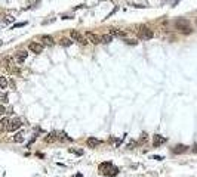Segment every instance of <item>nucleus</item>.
<instances>
[{
	"label": "nucleus",
	"mask_w": 197,
	"mask_h": 177,
	"mask_svg": "<svg viewBox=\"0 0 197 177\" xmlns=\"http://www.w3.org/2000/svg\"><path fill=\"white\" fill-rule=\"evenodd\" d=\"M99 171H101L102 174H105V176H117V174H119V168L114 167L113 164L108 161V162L99 164Z\"/></svg>",
	"instance_id": "nucleus-1"
},
{
	"label": "nucleus",
	"mask_w": 197,
	"mask_h": 177,
	"mask_svg": "<svg viewBox=\"0 0 197 177\" xmlns=\"http://www.w3.org/2000/svg\"><path fill=\"white\" fill-rule=\"evenodd\" d=\"M188 24H190V22H188L187 19H184V18H182V19H176V21H175V28H176V30H179L181 33H187V34H190V33H191V30H190V27H188Z\"/></svg>",
	"instance_id": "nucleus-2"
},
{
	"label": "nucleus",
	"mask_w": 197,
	"mask_h": 177,
	"mask_svg": "<svg viewBox=\"0 0 197 177\" xmlns=\"http://www.w3.org/2000/svg\"><path fill=\"white\" fill-rule=\"evenodd\" d=\"M138 35L141 39H144V40H150L153 37V31L148 28L147 25H141L138 28Z\"/></svg>",
	"instance_id": "nucleus-3"
},
{
	"label": "nucleus",
	"mask_w": 197,
	"mask_h": 177,
	"mask_svg": "<svg viewBox=\"0 0 197 177\" xmlns=\"http://www.w3.org/2000/svg\"><path fill=\"white\" fill-rule=\"evenodd\" d=\"M22 126V121L19 118H11L9 121V127H7V131H16V130H19Z\"/></svg>",
	"instance_id": "nucleus-4"
},
{
	"label": "nucleus",
	"mask_w": 197,
	"mask_h": 177,
	"mask_svg": "<svg viewBox=\"0 0 197 177\" xmlns=\"http://www.w3.org/2000/svg\"><path fill=\"white\" fill-rule=\"evenodd\" d=\"M27 56H28V53L25 52V50H19V52H16V55H15V58H13V61H15V64L16 65H21L22 62L27 59Z\"/></svg>",
	"instance_id": "nucleus-5"
},
{
	"label": "nucleus",
	"mask_w": 197,
	"mask_h": 177,
	"mask_svg": "<svg viewBox=\"0 0 197 177\" xmlns=\"http://www.w3.org/2000/svg\"><path fill=\"white\" fill-rule=\"evenodd\" d=\"M28 49L33 52V53H42L43 52V46H42L40 43H36V41H31L28 44Z\"/></svg>",
	"instance_id": "nucleus-6"
},
{
	"label": "nucleus",
	"mask_w": 197,
	"mask_h": 177,
	"mask_svg": "<svg viewBox=\"0 0 197 177\" xmlns=\"http://www.w3.org/2000/svg\"><path fill=\"white\" fill-rule=\"evenodd\" d=\"M86 143H88V146H90V148H96V146H99V145L102 143V140L98 139V137H89V139L86 140Z\"/></svg>",
	"instance_id": "nucleus-7"
},
{
	"label": "nucleus",
	"mask_w": 197,
	"mask_h": 177,
	"mask_svg": "<svg viewBox=\"0 0 197 177\" xmlns=\"http://www.w3.org/2000/svg\"><path fill=\"white\" fill-rule=\"evenodd\" d=\"M165 142H166V139H163V137H161L160 134H154L153 136V146H160L161 143H165Z\"/></svg>",
	"instance_id": "nucleus-8"
},
{
	"label": "nucleus",
	"mask_w": 197,
	"mask_h": 177,
	"mask_svg": "<svg viewBox=\"0 0 197 177\" xmlns=\"http://www.w3.org/2000/svg\"><path fill=\"white\" fill-rule=\"evenodd\" d=\"M110 35H114V37H122V39H125L126 35H127V33H125V31H122V30H117V28H111Z\"/></svg>",
	"instance_id": "nucleus-9"
},
{
	"label": "nucleus",
	"mask_w": 197,
	"mask_h": 177,
	"mask_svg": "<svg viewBox=\"0 0 197 177\" xmlns=\"http://www.w3.org/2000/svg\"><path fill=\"white\" fill-rule=\"evenodd\" d=\"M71 37L74 39V40H77V41H80V43H86V40L83 39V35L79 33V31H76V30H71Z\"/></svg>",
	"instance_id": "nucleus-10"
},
{
	"label": "nucleus",
	"mask_w": 197,
	"mask_h": 177,
	"mask_svg": "<svg viewBox=\"0 0 197 177\" xmlns=\"http://www.w3.org/2000/svg\"><path fill=\"white\" fill-rule=\"evenodd\" d=\"M9 121H11V118H7V117H5L3 120H0V131H7Z\"/></svg>",
	"instance_id": "nucleus-11"
},
{
	"label": "nucleus",
	"mask_w": 197,
	"mask_h": 177,
	"mask_svg": "<svg viewBox=\"0 0 197 177\" xmlns=\"http://www.w3.org/2000/svg\"><path fill=\"white\" fill-rule=\"evenodd\" d=\"M185 150H187V146H185V145H178V146L174 148V154H175V155H179V154H184Z\"/></svg>",
	"instance_id": "nucleus-12"
},
{
	"label": "nucleus",
	"mask_w": 197,
	"mask_h": 177,
	"mask_svg": "<svg viewBox=\"0 0 197 177\" xmlns=\"http://www.w3.org/2000/svg\"><path fill=\"white\" fill-rule=\"evenodd\" d=\"M86 37H88V40L89 41H92V43H99V37H96V35L95 34H93V33H90V31H88L86 33Z\"/></svg>",
	"instance_id": "nucleus-13"
},
{
	"label": "nucleus",
	"mask_w": 197,
	"mask_h": 177,
	"mask_svg": "<svg viewBox=\"0 0 197 177\" xmlns=\"http://www.w3.org/2000/svg\"><path fill=\"white\" fill-rule=\"evenodd\" d=\"M15 143H22L24 142V131H19V133H16V134L13 136V139H12Z\"/></svg>",
	"instance_id": "nucleus-14"
},
{
	"label": "nucleus",
	"mask_w": 197,
	"mask_h": 177,
	"mask_svg": "<svg viewBox=\"0 0 197 177\" xmlns=\"http://www.w3.org/2000/svg\"><path fill=\"white\" fill-rule=\"evenodd\" d=\"M111 39H113V35H110V34H105V35H101L99 37V43H110Z\"/></svg>",
	"instance_id": "nucleus-15"
},
{
	"label": "nucleus",
	"mask_w": 197,
	"mask_h": 177,
	"mask_svg": "<svg viewBox=\"0 0 197 177\" xmlns=\"http://www.w3.org/2000/svg\"><path fill=\"white\" fill-rule=\"evenodd\" d=\"M48 143H52V142H55V140H58V136H56V133H50V134L45 139Z\"/></svg>",
	"instance_id": "nucleus-16"
},
{
	"label": "nucleus",
	"mask_w": 197,
	"mask_h": 177,
	"mask_svg": "<svg viewBox=\"0 0 197 177\" xmlns=\"http://www.w3.org/2000/svg\"><path fill=\"white\" fill-rule=\"evenodd\" d=\"M0 88H7V78L0 75Z\"/></svg>",
	"instance_id": "nucleus-17"
},
{
	"label": "nucleus",
	"mask_w": 197,
	"mask_h": 177,
	"mask_svg": "<svg viewBox=\"0 0 197 177\" xmlns=\"http://www.w3.org/2000/svg\"><path fill=\"white\" fill-rule=\"evenodd\" d=\"M42 40H43L46 44H49V46H50V44H54V39L50 37V35H42Z\"/></svg>",
	"instance_id": "nucleus-18"
},
{
	"label": "nucleus",
	"mask_w": 197,
	"mask_h": 177,
	"mask_svg": "<svg viewBox=\"0 0 197 177\" xmlns=\"http://www.w3.org/2000/svg\"><path fill=\"white\" fill-rule=\"evenodd\" d=\"M61 44H62V46H70V44H71V40H68V39H62V40H61Z\"/></svg>",
	"instance_id": "nucleus-19"
},
{
	"label": "nucleus",
	"mask_w": 197,
	"mask_h": 177,
	"mask_svg": "<svg viewBox=\"0 0 197 177\" xmlns=\"http://www.w3.org/2000/svg\"><path fill=\"white\" fill-rule=\"evenodd\" d=\"M6 114V108L3 105H0V117H2V115H5Z\"/></svg>",
	"instance_id": "nucleus-20"
},
{
	"label": "nucleus",
	"mask_w": 197,
	"mask_h": 177,
	"mask_svg": "<svg viewBox=\"0 0 197 177\" xmlns=\"http://www.w3.org/2000/svg\"><path fill=\"white\" fill-rule=\"evenodd\" d=\"M24 25H27V22H19V24H15V25H13V28H19V27H24Z\"/></svg>",
	"instance_id": "nucleus-21"
},
{
	"label": "nucleus",
	"mask_w": 197,
	"mask_h": 177,
	"mask_svg": "<svg viewBox=\"0 0 197 177\" xmlns=\"http://www.w3.org/2000/svg\"><path fill=\"white\" fill-rule=\"evenodd\" d=\"M70 150H71L73 154H77V155H82L83 154V150H74V149H70Z\"/></svg>",
	"instance_id": "nucleus-22"
},
{
	"label": "nucleus",
	"mask_w": 197,
	"mask_h": 177,
	"mask_svg": "<svg viewBox=\"0 0 197 177\" xmlns=\"http://www.w3.org/2000/svg\"><path fill=\"white\" fill-rule=\"evenodd\" d=\"M153 158H154V159H157V161H161V159H163V156H157V155H156V156H153Z\"/></svg>",
	"instance_id": "nucleus-23"
},
{
	"label": "nucleus",
	"mask_w": 197,
	"mask_h": 177,
	"mask_svg": "<svg viewBox=\"0 0 197 177\" xmlns=\"http://www.w3.org/2000/svg\"><path fill=\"white\" fill-rule=\"evenodd\" d=\"M193 152H196V154H197V143L193 146Z\"/></svg>",
	"instance_id": "nucleus-24"
},
{
	"label": "nucleus",
	"mask_w": 197,
	"mask_h": 177,
	"mask_svg": "<svg viewBox=\"0 0 197 177\" xmlns=\"http://www.w3.org/2000/svg\"><path fill=\"white\" fill-rule=\"evenodd\" d=\"M76 177H83L82 174H76Z\"/></svg>",
	"instance_id": "nucleus-25"
},
{
	"label": "nucleus",
	"mask_w": 197,
	"mask_h": 177,
	"mask_svg": "<svg viewBox=\"0 0 197 177\" xmlns=\"http://www.w3.org/2000/svg\"><path fill=\"white\" fill-rule=\"evenodd\" d=\"M0 46H2V40H0Z\"/></svg>",
	"instance_id": "nucleus-26"
},
{
	"label": "nucleus",
	"mask_w": 197,
	"mask_h": 177,
	"mask_svg": "<svg viewBox=\"0 0 197 177\" xmlns=\"http://www.w3.org/2000/svg\"><path fill=\"white\" fill-rule=\"evenodd\" d=\"M196 24H197V19H196Z\"/></svg>",
	"instance_id": "nucleus-27"
}]
</instances>
